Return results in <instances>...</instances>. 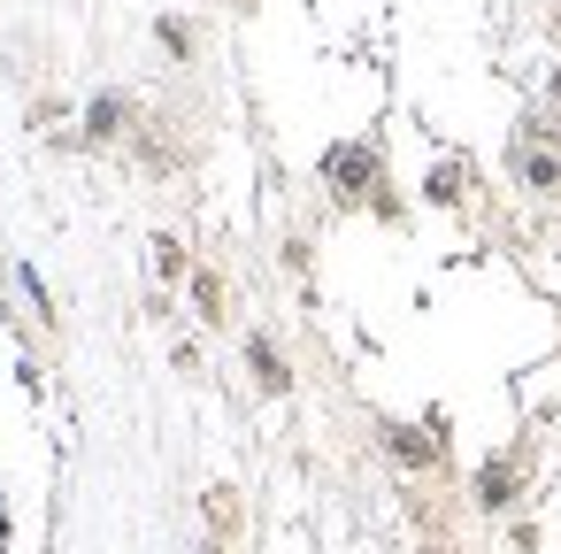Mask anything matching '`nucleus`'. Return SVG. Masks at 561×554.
I'll list each match as a JSON object with an SVG mask.
<instances>
[{
  "label": "nucleus",
  "mask_w": 561,
  "mask_h": 554,
  "mask_svg": "<svg viewBox=\"0 0 561 554\" xmlns=\"http://www.w3.org/2000/svg\"><path fill=\"white\" fill-rule=\"evenodd\" d=\"M323 185L339 201H377L385 193V155L369 139H339V147H323Z\"/></svg>",
  "instance_id": "nucleus-1"
},
{
  "label": "nucleus",
  "mask_w": 561,
  "mask_h": 554,
  "mask_svg": "<svg viewBox=\"0 0 561 554\" xmlns=\"http://www.w3.org/2000/svg\"><path fill=\"white\" fill-rule=\"evenodd\" d=\"M377 439H385V454H392L400 470H438V462H446V439H438L431 423H400V416H385Z\"/></svg>",
  "instance_id": "nucleus-2"
},
{
  "label": "nucleus",
  "mask_w": 561,
  "mask_h": 554,
  "mask_svg": "<svg viewBox=\"0 0 561 554\" xmlns=\"http://www.w3.org/2000/svg\"><path fill=\"white\" fill-rule=\"evenodd\" d=\"M523 485H530L523 454H492V462L469 477V493H477V508H484V516H507V508L523 500Z\"/></svg>",
  "instance_id": "nucleus-3"
},
{
  "label": "nucleus",
  "mask_w": 561,
  "mask_h": 554,
  "mask_svg": "<svg viewBox=\"0 0 561 554\" xmlns=\"http://www.w3.org/2000/svg\"><path fill=\"white\" fill-rule=\"evenodd\" d=\"M239 354H247L254 393H270V400H285V393H293V362H285V347H277L270 331H247V339H239Z\"/></svg>",
  "instance_id": "nucleus-4"
},
{
  "label": "nucleus",
  "mask_w": 561,
  "mask_h": 554,
  "mask_svg": "<svg viewBox=\"0 0 561 554\" xmlns=\"http://www.w3.org/2000/svg\"><path fill=\"white\" fill-rule=\"evenodd\" d=\"M131 124H139L131 93H93L85 101V147H116V139H131Z\"/></svg>",
  "instance_id": "nucleus-5"
},
{
  "label": "nucleus",
  "mask_w": 561,
  "mask_h": 554,
  "mask_svg": "<svg viewBox=\"0 0 561 554\" xmlns=\"http://www.w3.org/2000/svg\"><path fill=\"white\" fill-rule=\"evenodd\" d=\"M507 178H515L523 193H538V201H561V155H553V147H523V139H515Z\"/></svg>",
  "instance_id": "nucleus-6"
},
{
  "label": "nucleus",
  "mask_w": 561,
  "mask_h": 554,
  "mask_svg": "<svg viewBox=\"0 0 561 554\" xmlns=\"http://www.w3.org/2000/svg\"><path fill=\"white\" fill-rule=\"evenodd\" d=\"M185 285H193V308H201V324H216V331H224V324H231V285H224V270H193Z\"/></svg>",
  "instance_id": "nucleus-7"
},
{
  "label": "nucleus",
  "mask_w": 561,
  "mask_h": 554,
  "mask_svg": "<svg viewBox=\"0 0 561 554\" xmlns=\"http://www.w3.org/2000/svg\"><path fill=\"white\" fill-rule=\"evenodd\" d=\"M201 508H208V531L231 546V539H239V523H247V508H239V485H208V493H201Z\"/></svg>",
  "instance_id": "nucleus-8"
},
{
  "label": "nucleus",
  "mask_w": 561,
  "mask_h": 554,
  "mask_svg": "<svg viewBox=\"0 0 561 554\" xmlns=\"http://www.w3.org/2000/svg\"><path fill=\"white\" fill-rule=\"evenodd\" d=\"M154 278H162V285L193 278V255H185V239H178V231H154Z\"/></svg>",
  "instance_id": "nucleus-9"
},
{
  "label": "nucleus",
  "mask_w": 561,
  "mask_h": 554,
  "mask_svg": "<svg viewBox=\"0 0 561 554\" xmlns=\"http://www.w3.org/2000/svg\"><path fill=\"white\" fill-rule=\"evenodd\" d=\"M515 139H523V147H553V155H561V109H523Z\"/></svg>",
  "instance_id": "nucleus-10"
},
{
  "label": "nucleus",
  "mask_w": 561,
  "mask_h": 554,
  "mask_svg": "<svg viewBox=\"0 0 561 554\" xmlns=\"http://www.w3.org/2000/svg\"><path fill=\"white\" fill-rule=\"evenodd\" d=\"M154 39H162V47H170L178 63H193V55H201V32H193L185 16H162V24H154Z\"/></svg>",
  "instance_id": "nucleus-11"
},
{
  "label": "nucleus",
  "mask_w": 561,
  "mask_h": 554,
  "mask_svg": "<svg viewBox=\"0 0 561 554\" xmlns=\"http://www.w3.org/2000/svg\"><path fill=\"white\" fill-rule=\"evenodd\" d=\"M546 109H561V63L546 70Z\"/></svg>",
  "instance_id": "nucleus-12"
},
{
  "label": "nucleus",
  "mask_w": 561,
  "mask_h": 554,
  "mask_svg": "<svg viewBox=\"0 0 561 554\" xmlns=\"http://www.w3.org/2000/svg\"><path fill=\"white\" fill-rule=\"evenodd\" d=\"M193 554H231V546H224V539H201V546H193Z\"/></svg>",
  "instance_id": "nucleus-13"
},
{
  "label": "nucleus",
  "mask_w": 561,
  "mask_h": 554,
  "mask_svg": "<svg viewBox=\"0 0 561 554\" xmlns=\"http://www.w3.org/2000/svg\"><path fill=\"white\" fill-rule=\"evenodd\" d=\"M231 9H239V16H254V9H262V0H231Z\"/></svg>",
  "instance_id": "nucleus-14"
},
{
  "label": "nucleus",
  "mask_w": 561,
  "mask_h": 554,
  "mask_svg": "<svg viewBox=\"0 0 561 554\" xmlns=\"http://www.w3.org/2000/svg\"><path fill=\"white\" fill-rule=\"evenodd\" d=\"M553 32H561V9H553Z\"/></svg>",
  "instance_id": "nucleus-15"
},
{
  "label": "nucleus",
  "mask_w": 561,
  "mask_h": 554,
  "mask_svg": "<svg viewBox=\"0 0 561 554\" xmlns=\"http://www.w3.org/2000/svg\"><path fill=\"white\" fill-rule=\"evenodd\" d=\"M431 554H446V546H431Z\"/></svg>",
  "instance_id": "nucleus-16"
}]
</instances>
